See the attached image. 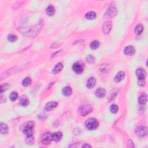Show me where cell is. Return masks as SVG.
Returning <instances> with one entry per match:
<instances>
[{
    "label": "cell",
    "mask_w": 148,
    "mask_h": 148,
    "mask_svg": "<svg viewBox=\"0 0 148 148\" xmlns=\"http://www.w3.org/2000/svg\"><path fill=\"white\" fill-rule=\"evenodd\" d=\"M35 126L34 122L29 121L23 125V132L27 136H32L34 133V127Z\"/></svg>",
    "instance_id": "cell-1"
},
{
    "label": "cell",
    "mask_w": 148,
    "mask_h": 148,
    "mask_svg": "<svg viewBox=\"0 0 148 148\" xmlns=\"http://www.w3.org/2000/svg\"><path fill=\"white\" fill-rule=\"evenodd\" d=\"M98 122L95 118L90 117L86 120L85 122V126L89 130H94L98 127Z\"/></svg>",
    "instance_id": "cell-2"
},
{
    "label": "cell",
    "mask_w": 148,
    "mask_h": 148,
    "mask_svg": "<svg viewBox=\"0 0 148 148\" xmlns=\"http://www.w3.org/2000/svg\"><path fill=\"white\" fill-rule=\"evenodd\" d=\"M92 108L89 105H85L81 106L78 108V112L82 116H86L89 114L92 111Z\"/></svg>",
    "instance_id": "cell-3"
},
{
    "label": "cell",
    "mask_w": 148,
    "mask_h": 148,
    "mask_svg": "<svg viewBox=\"0 0 148 148\" xmlns=\"http://www.w3.org/2000/svg\"><path fill=\"white\" fill-rule=\"evenodd\" d=\"M135 133L139 137H145L147 135V128L145 126H139L135 129Z\"/></svg>",
    "instance_id": "cell-4"
},
{
    "label": "cell",
    "mask_w": 148,
    "mask_h": 148,
    "mask_svg": "<svg viewBox=\"0 0 148 148\" xmlns=\"http://www.w3.org/2000/svg\"><path fill=\"white\" fill-rule=\"evenodd\" d=\"M52 140L53 135H52V134L50 133H46L44 134V135H43L42 142L44 145H49L52 141Z\"/></svg>",
    "instance_id": "cell-5"
},
{
    "label": "cell",
    "mask_w": 148,
    "mask_h": 148,
    "mask_svg": "<svg viewBox=\"0 0 148 148\" xmlns=\"http://www.w3.org/2000/svg\"><path fill=\"white\" fill-rule=\"evenodd\" d=\"M116 13H117L116 8L115 6L113 4H111V5L109 6L108 9V10L107 11V12H106L105 15L112 17L115 16L116 15Z\"/></svg>",
    "instance_id": "cell-6"
},
{
    "label": "cell",
    "mask_w": 148,
    "mask_h": 148,
    "mask_svg": "<svg viewBox=\"0 0 148 148\" xmlns=\"http://www.w3.org/2000/svg\"><path fill=\"white\" fill-rule=\"evenodd\" d=\"M138 79H145L146 77V72L143 68H138L135 72Z\"/></svg>",
    "instance_id": "cell-7"
},
{
    "label": "cell",
    "mask_w": 148,
    "mask_h": 148,
    "mask_svg": "<svg viewBox=\"0 0 148 148\" xmlns=\"http://www.w3.org/2000/svg\"><path fill=\"white\" fill-rule=\"evenodd\" d=\"M72 69L75 73L78 74H80L83 72V67L79 63H75L72 66Z\"/></svg>",
    "instance_id": "cell-8"
},
{
    "label": "cell",
    "mask_w": 148,
    "mask_h": 148,
    "mask_svg": "<svg viewBox=\"0 0 148 148\" xmlns=\"http://www.w3.org/2000/svg\"><path fill=\"white\" fill-rule=\"evenodd\" d=\"M58 105V104L57 102L56 101H51L49 103H48L46 105H45V109L46 111H51L53 109L56 108Z\"/></svg>",
    "instance_id": "cell-9"
},
{
    "label": "cell",
    "mask_w": 148,
    "mask_h": 148,
    "mask_svg": "<svg viewBox=\"0 0 148 148\" xmlns=\"http://www.w3.org/2000/svg\"><path fill=\"white\" fill-rule=\"evenodd\" d=\"M112 29V23L110 21L106 22L103 26V32L105 34H108Z\"/></svg>",
    "instance_id": "cell-10"
},
{
    "label": "cell",
    "mask_w": 148,
    "mask_h": 148,
    "mask_svg": "<svg viewBox=\"0 0 148 148\" xmlns=\"http://www.w3.org/2000/svg\"><path fill=\"white\" fill-rule=\"evenodd\" d=\"M124 52H125V53L126 55L131 56L135 53V48L133 46H128L125 47Z\"/></svg>",
    "instance_id": "cell-11"
},
{
    "label": "cell",
    "mask_w": 148,
    "mask_h": 148,
    "mask_svg": "<svg viewBox=\"0 0 148 148\" xmlns=\"http://www.w3.org/2000/svg\"><path fill=\"white\" fill-rule=\"evenodd\" d=\"M105 90L102 87H100L96 90L95 95L98 98H103L105 95Z\"/></svg>",
    "instance_id": "cell-12"
},
{
    "label": "cell",
    "mask_w": 148,
    "mask_h": 148,
    "mask_svg": "<svg viewBox=\"0 0 148 148\" xmlns=\"http://www.w3.org/2000/svg\"><path fill=\"white\" fill-rule=\"evenodd\" d=\"M96 83V79L95 78L91 77L90 78L89 80L87 81V87L89 89H92V88L94 87Z\"/></svg>",
    "instance_id": "cell-13"
},
{
    "label": "cell",
    "mask_w": 148,
    "mask_h": 148,
    "mask_svg": "<svg viewBox=\"0 0 148 148\" xmlns=\"http://www.w3.org/2000/svg\"><path fill=\"white\" fill-rule=\"evenodd\" d=\"M147 100V96L146 93H143L139 96L138 98V102L140 104L145 105Z\"/></svg>",
    "instance_id": "cell-14"
},
{
    "label": "cell",
    "mask_w": 148,
    "mask_h": 148,
    "mask_svg": "<svg viewBox=\"0 0 148 148\" xmlns=\"http://www.w3.org/2000/svg\"><path fill=\"white\" fill-rule=\"evenodd\" d=\"M19 103H20V105L23 106V107H26V106L29 105V99L27 98L26 96L25 95L21 96V97L20 98Z\"/></svg>",
    "instance_id": "cell-15"
},
{
    "label": "cell",
    "mask_w": 148,
    "mask_h": 148,
    "mask_svg": "<svg viewBox=\"0 0 148 148\" xmlns=\"http://www.w3.org/2000/svg\"><path fill=\"white\" fill-rule=\"evenodd\" d=\"M62 93H63L64 95L69 96L72 93V90L70 87L67 86L63 88V89L62 90Z\"/></svg>",
    "instance_id": "cell-16"
},
{
    "label": "cell",
    "mask_w": 148,
    "mask_h": 148,
    "mask_svg": "<svg viewBox=\"0 0 148 148\" xmlns=\"http://www.w3.org/2000/svg\"><path fill=\"white\" fill-rule=\"evenodd\" d=\"M125 77V73L123 71H120L117 73V75H116L115 77V81L117 82H120L124 79V78Z\"/></svg>",
    "instance_id": "cell-17"
},
{
    "label": "cell",
    "mask_w": 148,
    "mask_h": 148,
    "mask_svg": "<svg viewBox=\"0 0 148 148\" xmlns=\"http://www.w3.org/2000/svg\"><path fill=\"white\" fill-rule=\"evenodd\" d=\"M63 68V65L62 63H58L56 65V66L54 68L52 73L54 74H56L60 72L62 69Z\"/></svg>",
    "instance_id": "cell-18"
},
{
    "label": "cell",
    "mask_w": 148,
    "mask_h": 148,
    "mask_svg": "<svg viewBox=\"0 0 148 148\" xmlns=\"http://www.w3.org/2000/svg\"><path fill=\"white\" fill-rule=\"evenodd\" d=\"M0 127H1L0 128V132H1V134H7L8 132V127L7 126V125L3 123H1Z\"/></svg>",
    "instance_id": "cell-19"
},
{
    "label": "cell",
    "mask_w": 148,
    "mask_h": 148,
    "mask_svg": "<svg viewBox=\"0 0 148 148\" xmlns=\"http://www.w3.org/2000/svg\"><path fill=\"white\" fill-rule=\"evenodd\" d=\"M63 134L61 132H57L53 135V140L56 142H59L61 140Z\"/></svg>",
    "instance_id": "cell-20"
},
{
    "label": "cell",
    "mask_w": 148,
    "mask_h": 148,
    "mask_svg": "<svg viewBox=\"0 0 148 148\" xmlns=\"http://www.w3.org/2000/svg\"><path fill=\"white\" fill-rule=\"evenodd\" d=\"M46 11V13L47 14V15L53 16L55 12V8L53 7V6L50 5L47 7Z\"/></svg>",
    "instance_id": "cell-21"
},
{
    "label": "cell",
    "mask_w": 148,
    "mask_h": 148,
    "mask_svg": "<svg viewBox=\"0 0 148 148\" xmlns=\"http://www.w3.org/2000/svg\"><path fill=\"white\" fill-rule=\"evenodd\" d=\"M85 16L87 19L93 20L96 17V13L95 12H94L90 11V12H87Z\"/></svg>",
    "instance_id": "cell-22"
},
{
    "label": "cell",
    "mask_w": 148,
    "mask_h": 148,
    "mask_svg": "<svg viewBox=\"0 0 148 148\" xmlns=\"http://www.w3.org/2000/svg\"><path fill=\"white\" fill-rule=\"evenodd\" d=\"M143 30V26L142 24H138L135 27V32L137 35H141Z\"/></svg>",
    "instance_id": "cell-23"
},
{
    "label": "cell",
    "mask_w": 148,
    "mask_h": 148,
    "mask_svg": "<svg viewBox=\"0 0 148 148\" xmlns=\"http://www.w3.org/2000/svg\"><path fill=\"white\" fill-rule=\"evenodd\" d=\"M26 143L28 145H33V144L34 143L35 139L32 136H27V138L25 139Z\"/></svg>",
    "instance_id": "cell-24"
},
{
    "label": "cell",
    "mask_w": 148,
    "mask_h": 148,
    "mask_svg": "<svg viewBox=\"0 0 148 148\" xmlns=\"http://www.w3.org/2000/svg\"><path fill=\"white\" fill-rule=\"evenodd\" d=\"M100 71L103 72H107L109 70V65L107 64H103L100 66Z\"/></svg>",
    "instance_id": "cell-25"
},
{
    "label": "cell",
    "mask_w": 148,
    "mask_h": 148,
    "mask_svg": "<svg viewBox=\"0 0 148 148\" xmlns=\"http://www.w3.org/2000/svg\"><path fill=\"white\" fill-rule=\"evenodd\" d=\"M31 83V79L30 77H27L23 80V82H22V85H23L24 86H28L30 85Z\"/></svg>",
    "instance_id": "cell-26"
},
{
    "label": "cell",
    "mask_w": 148,
    "mask_h": 148,
    "mask_svg": "<svg viewBox=\"0 0 148 148\" xmlns=\"http://www.w3.org/2000/svg\"><path fill=\"white\" fill-rule=\"evenodd\" d=\"M99 45H100V43H99L98 41H94L92 42H91V43H90V47H91V49L95 50L99 47Z\"/></svg>",
    "instance_id": "cell-27"
},
{
    "label": "cell",
    "mask_w": 148,
    "mask_h": 148,
    "mask_svg": "<svg viewBox=\"0 0 148 148\" xmlns=\"http://www.w3.org/2000/svg\"><path fill=\"white\" fill-rule=\"evenodd\" d=\"M118 110H119V107L116 104L112 105L110 107V111L112 113H116L118 112Z\"/></svg>",
    "instance_id": "cell-28"
},
{
    "label": "cell",
    "mask_w": 148,
    "mask_h": 148,
    "mask_svg": "<svg viewBox=\"0 0 148 148\" xmlns=\"http://www.w3.org/2000/svg\"><path fill=\"white\" fill-rule=\"evenodd\" d=\"M17 39V37L16 35H13V34H9L8 36V39L9 42H14L16 41Z\"/></svg>",
    "instance_id": "cell-29"
},
{
    "label": "cell",
    "mask_w": 148,
    "mask_h": 148,
    "mask_svg": "<svg viewBox=\"0 0 148 148\" xmlns=\"http://www.w3.org/2000/svg\"><path fill=\"white\" fill-rule=\"evenodd\" d=\"M9 97H10V99H11V100L12 101H15L17 99L18 94L15 91L12 92V93L11 94V95H10Z\"/></svg>",
    "instance_id": "cell-30"
},
{
    "label": "cell",
    "mask_w": 148,
    "mask_h": 148,
    "mask_svg": "<svg viewBox=\"0 0 148 148\" xmlns=\"http://www.w3.org/2000/svg\"><path fill=\"white\" fill-rule=\"evenodd\" d=\"M9 87H10V85L8 83H5L4 84H3V85H1V87H0L1 93H3V91L7 90L8 89Z\"/></svg>",
    "instance_id": "cell-31"
},
{
    "label": "cell",
    "mask_w": 148,
    "mask_h": 148,
    "mask_svg": "<svg viewBox=\"0 0 148 148\" xmlns=\"http://www.w3.org/2000/svg\"><path fill=\"white\" fill-rule=\"evenodd\" d=\"M86 60L89 63H94L95 61V59L92 55H88L86 57Z\"/></svg>",
    "instance_id": "cell-32"
},
{
    "label": "cell",
    "mask_w": 148,
    "mask_h": 148,
    "mask_svg": "<svg viewBox=\"0 0 148 148\" xmlns=\"http://www.w3.org/2000/svg\"><path fill=\"white\" fill-rule=\"evenodd\" d=\"M146 84V82L145 81V79H138V85L140 86H143Z\"/></svg>",
    "instance_id": "cell-33"
},
{
    "label": "cell",
    "mask_w": 148,
    "mask_h": 148,
    "mask_svg": "<svg viewBox=\"0 0 148 148\" xmlns=\"http://www.w3.org/2000/svg\"><path fill=\"white\" fill-rule=\"evenodd\" d=\"M127 147H134V144L133 142L131 140H129L127 142Z\"/></svg>",
    "instance_id": "cell-34"
},
{
    "label": "cell",
    "mask_w": 148,
    "mask_h": 148,
    "mask_svg": "<svg viewBox=\"0 0 148 148\" xmlns=\"http://www.w3.org/2000/svg\"><path fill=\"white\" fill-rule=\"evenodd\" d=\"M82 147H91V146L89 145V144H85L82 146Z\"/></svg>",
    "instance_id": "cell-35"
}]
</instances>
